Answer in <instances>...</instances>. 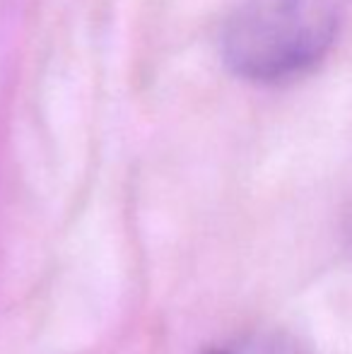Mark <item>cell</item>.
Instances as JSON below:
<instances>
[{
    "label": "cell",
    "instance_id": "7a4b0ae2",
    "mask_svg": "<svg viewBox=\"0 0 352 354\" xmlns=\"http://www.w3.org/2000/svg\"><path fill=\"white\" fill-rule=\"evenodd\" d=\"M205 354H230V352H225V350H210V352H205Z\"/></svg>",
    "mask_w": 352,
    "mask_h": 354
},
{
    "label": "cell",
    "instance_id": "6da1fadb",
    "mask_svg": "<svg viewBox=\"0 0 352 354\" xmlns=\"http://www.w3.org/2000/svg\"><path fill=\"white\" fill-rule=\"evenodd\" d=\"M338 34L333 0H244L220 34L222 61L246 82H290L314 71Z\"/></svg>",
    "mask_w": 352,
    "mask_h": 354
}]
</instances>
